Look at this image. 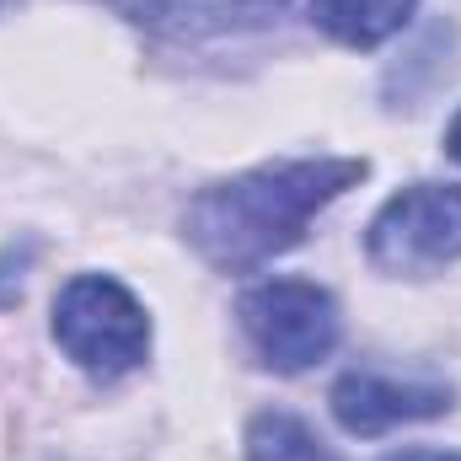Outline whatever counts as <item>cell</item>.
Wrapping results in <instances>:
<instances>
[{
  "mask_svg": "<svg viewBox=\"0 0 461 461\" xmlns=\"http://www.w3.org/2000/svg\"><path fill=\"white\" fill-rule=\"evenodd\" d=\"M247 461H339L306 419L295 413H258L247 424Z\"/></svg>",
  "mask_w": 461,
  "mask_h": 461,
  "instance_id": "ba28073f",
  "label": "cell"
},
{
  "mask_svg": "<svg viewBox=\"0 0 461 461\" xmlns=\"http://www.w3.org/2000/svg\"><path fill=\"white\" fill-rule=\"evenodd\" d=\"M370 167L359 156H317V161H268L252 167L230 183L204 188L188 215L183 230L199 247V258L221 274H247L279 252H290L306 226L348 194Z\"/></svg>",
  "mask_w": 461,
  "mask_h": 461,
  "instance_id": "6da1fadb",
  "label": "cell"
},
{
  "mask_svg": "<svg viewBox=\"0 0 461 461\" xmlns=\"http://www.w3.org/2000/svg\"><path fill=\"white\" fill-rule=\"evenodd\" d=\"M446 150H451V161H461V113L451 118V129H446Z\"/></svg>",
  "mask_w": 461,
  "mask_h": 461,
  "instance_id": "30bf717a",
  "label": "cell"
},
{
  "mask_svg": "<svg viewBox=\"0 0 461 461\" xmlns=\"http://www.w3.org/2000/svg\"><path fill=\"white\" fill-rule=\"evenodd\" d=\"M456 386L440 375H397V370H348L333 386V419L348 435H386L397 424L451 413Z\"/></svg>",
  "mask_w": 461,
  "mask_h": 461,
  "instance_id": "5b68a950",
  "label": "cell"
},
{
  "mask_svg": "<svg viewBox=\"0 0 461 461\" xmlns=\"http://www.w3.org/2000/svg\"><path fill=\"white\" fill-rule=\"evenodd\" d=\"M419 0H312V22L348 49H375L408 27Z\"/></svg>",
  "mask_w": 461,
  "mask_h": 461,
  "instance_id": "52a82bcc",
  "label": "cell"
},
{
  "mask_svg": "<svg viewBox=\"0 0 461 461\" xmlns=\"http://www.w3.org/2000/svg\"><path fill=\"white\" fill-rule=\"evenodd\" d=\"M54 344L65 348L86 375L118 381L150 348L145 306L108 274H76L54 301Z\"/></svg>",
  "mask_w": 461,
  "mask_h": 461,
  "instance_id": "7a4b0ae2",
  "label": "cell"
},
{
  "mask_svg": "<svg viewBox=\"0 0 461 461\" xmlns=\"http://www.w3.org/2000/svg\"><path fill=\"white\" fill-rule=\"evenodd\" d=\"M129 22L172 32V38H215V32H247L268 27L290 0H108Z\"/></svg>",
  "mask_w": 461,
  "mask_h": 461,
  "instance_id": "8992f818",
  "label": "cell"
},
{
  "mask_svg": "<svg viewBox=\"0 0 461 461\" xmlns=\"http://www.w3.org/2000/svg\"><path fill=\"white\" fill-rule=\"evenodd\" d=\"M0 5H11V0H0Z\"/></svg>",
  "mask_w": 461,
  "mask_h": 461,
  "instance_id": "8fae6325",
  "label": "cell"
},
{
  "mask_svg": "<svg viewBox=\"0 0 461 461\" xmlns=\"http://www.w3.org/2000/svg\"><path fill=\"white\" fill-rule=\"evenodd\" d=\"M365 252L386 274H435L461 258V188L456 183H413L375 210L365 230Z\"/></svg>",
  "mask_w": 461,
  "mask_h": 461,
  "instance_id": "277c9868",
  "label": "cell"
},
{
  "mask_svg": "<svg viewBox=\"0 0 461 461\" xmlns=\"http://www.w3.org/2000/svg\"><path fill=\"white\" fill-rule=\"evenodd\" d=\"M386 461H461V451H429V446H419V451H397V456Z\"/></svg>",
  "mask_w": 461,
  "mask_h": 461,
  "instance_id": "9c48e42d",
  "label": "cell"
},
{
  "mask_svg": "<svg viewBox=\"0 0 461 461\" xmlns=\"http://www.w3.org/2000/svg\"><path fill=\"white\" fill-rule=\"evenodd\" d=\"M247 344L263 365L295 375L317 359H328L339 344V301L312 279H268L252 285L236 306Z\"/></svg>",
  "mask_w": 461,
  "mask_h": 461,
  "instance_id": "3957f363",
  "label": "cell"
}]
</instances>
